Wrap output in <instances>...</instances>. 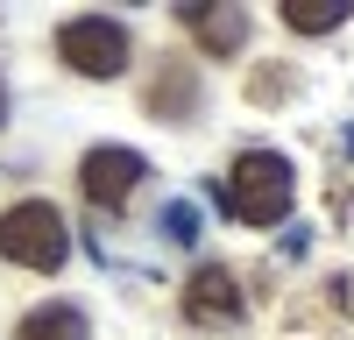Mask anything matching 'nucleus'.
Listing matches in <instances>:
<instances>
[{
  "label": "nucleus",
  "instance_id": "nucleus-1",
  "mask_svg": "<svg viewBox=\"0 0 354 340\" xmlns=\"http://www.w3.org/2000/svg\"><path fill=\"white\" fill-rule=\"evenodd\" d=\"M220 206L234 220H248V227H277L283 206H290V163L277 149H248V156H234L227 170V185H220Z\"/></svg>",
  "mask_w": 354,
  "mask_h": 340
},
{
  "label": "nucleus",
  "instance_id": "nucleus-7",
  "mask_svg": "<svg viewBox=\"0 0 354 340\" xmlns=\"http://www.w3.org/2000/svg\"><path fill=\"white\" fill-rule=\"evenodd\" d=\"M185 21L198 28V43H205V50H234V43L248 36V21L234 15V8H227V15H213V8H198V0H192V8H185Z\"/></svg>",
  "mask_w": 354,
  "mask_h": 340
},
{
  "label": "nucleus",
  "instance_id": "nucleus-3",
  "mask_svg": "<svg viewBox=\"0 0 354 340\" xmlns=\"http://www.w3.org/2000/svg\"><path fill=\"white\" fill-rule=\"evenodd\" d=\"M57 57L85 78H121L128 71V28L106 21V15H78L57 28Z\"/></svg>",
  "mask_w": 354,
  "mask_h": 340
},
{
  "label": "nucleus",
  "instance_id": "nucleus-5",
  "mask_svg": "<svg viewBox=\"0 0 354 340\" xmlns=\"http://www.w3.org/2000/svg\"><path fill=\"white\" fill-rule=\"evenodd\" d=\"M185 319H192V326H234V319H241V291H234L227 270H198V276H192Z\"/></svg>",
  "mask_w": 354,
  "mask_h": 340
},
{
  "label": "nucleus",
  "instance_id": "nucleus-2",
  "mask_svg": "<svg viewBox=\"0 0 354 340\" xmlns=\"http://www.w3.org/2000/svg\"><path fill=\"white\" fill-rule=\"evenodd\" d=\"M0 255L21 270H57L71 255V234H64V213L50 198H21V206L0 213Z\"/></svg>",
  "mask_w": 354,
  "mask_h": 340
},
{
  "label": "nucleus",
  "instance_id": "nucleus-8",
  "mask_svg": "<svg viewBox=\"0 0 354 340\" xmlns=\"http://www.w3.org/2000/svg\"><path fill=\"white\" fill-rule=\"evenodd\" d=\"M283 21L298 28V36H319V28L347 21V0H283Z\"/></svg>",
  "mask_w": 354,
  "mask_h": 340
},
{
  "label": "nucleus",
  "instance_id": "nucleus-6",
  "mask_svg": "<svg viewBox=\"0 0 354 340\" xmlns=\"http://www.w3.org/2000/svg\"><path fill=\"white\" fill-rule=\"evenodd\" d=\"M15 340H85V312L78 305H43L15 326Z\"/></svg>",
  "mask_w": 354,
  "mask_h": 340
},
{
  "label": "nucleus",
  "instance_id": "nucleus-4",
  "mask_svg": "<svg viewBox=\"0 0 354 340\" xmlns=\"http://www.w3.org/2000/svg\"><path fill=\"white\" fill-rule=\"evenodd\" d=\"M135 185H142V156L135 149H93L78 163V191L93 198V206H106V213H121L135 198Z\"/></svg>",
  "mask_w": 354,
  "mask_h": 340
},
{
  "label": "nucleus",
  "instance_id": "nucleus-9",
  "mask_svg": "<svg viewBox=\"0 0 354 340\" xmlns=\"http://www.w3.org/2000/svg\"><path fill=\"white\" fill-rule=\"evenodd\" d=\"M0 106H8V100H0Z\"/></svg>",
  "mask_w": 354,
  "mask_h": 340
}]
</instances>
